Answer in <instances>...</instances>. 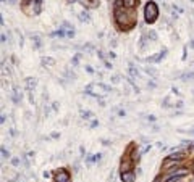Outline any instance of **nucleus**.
I'll use <instances>...</instances> for the list:
<instances>
[{
  "mask_svg": "<svg viewBox=\"0 0 194 182\" xmlns=\"http://www.w3.org/2000/svg\"><path fill=\"white\" fill-rule=\"evenodd\" d=\"M188 174V171H184V169H175V168H171L170 169V174H168L165 177V182H178L180 179H183L184 176Z\"/></svg>",
  "mask_w": 194,
  "mask_h": 182,
  "instance_id": "obj_4",
  "label": "nucleus"
},
{
  "mask_svg": "<svg viewBox=\"0 0 194 182\" xmlns=\"http://www.w3.org/2000/svg\"><path fill=\"white\" fill-rule=\"evenodd\" d=\"M165 55H167V50L163 49V50L160 52V53L157 55V57H152V58H149V60H150V61H160L162 58H165Z\"/></svg>",
  "mask_w": 194,
  "mask_h": 182,
  "instance_id": "obj_10",
  "label": "nucleus"
},
{
  "mask_svg": "<svg viewBox=\"0 0 194 182\" xmlns=\"http://www.w3.org/2000/svg\"><path fill=\"white\" fill-rule=\"evenodd\" d=\"M144 15H146V21L147 23H154L159 18V7L155 2H147L144 7Z\"/></svg>",
  "mask_w": 194,
  "mask_h": 182,
  "instance_id": "obj_2",
  "label": "nucleus"
},
{
  "mask_svg": "<svg viewBox=\"0 0 194 182\" xmlns=\"http://www.w3.org/2000/svg\"><path fill=\"white\" fill-rule=\"evenodd\" d=\"M115 21L122 29H131L136 24V18L131 15V10L128 8H115Z\"/></svg>",
  "mask_w": 194,
  "mask_h": 182,
  "instance_id": "obj_1",
  "label": "nucleus"
},
{
  "mask_svg": "<svg viewBox=\"0 0 194 182\" xmlns=\"http://www.w3.org/2000/svg\"><path fill=\"white\" fill-rule=\"evenodd\" d=\"M112 81L116 84V82H120V77H118V76H113V77H112Z\"/></svg>",
  "mask_w": 194,
  "mask_h": 182,
  "instance_id": "obj_22",
  "label": "nucleus"
},
{
  "mask_svg": "<svg viewBox=\"0 0 194 182\" xmlns=\"http://www.w3.org/2000/svg\"><path fill=\"white\" fill-rule=\"evenodd\" d=\"M123 7L128 10H133L134 7H137V2L136 0H123Z\"/></svg>",
  "mask_w": 194,
  "mask_h": 182,
  "instance_id": "obj_7",
  "label": "nucleus"
},
{
  "mask_svg": "<svg viewBox=\"0 0 194 182\" xmlns=\"http://www.w3.org/2000/svg\"><path fill=\"white\" fill-rule=\"evenodd\" d=\"M11 163H13V166H18V164H20V158H13Z\"/></svg>",
  "mask_w": 194,
  "mask_h": 182,
  "instance_id": "obj_19",
  "label": "nucleus"
},
{
  "mask_svg": "<svg viewBox=\"0 0 194 182\" xmlns=\"http://www.w3.org/2000/svg\"><path fill=\"white\" fill-rule=\"evenodd\" d=\"M129 73H131L133 77H137V69L133 66V64H129Z\"/></svg>",
  "mask_w": 194,
  "mask_h": 182,
  "instance_id": "obj_13",
  "label": "nucleus"
},
{
  "mask_svg": "<svg viewBox=\"0 0 194 182\" xmlns=\"http://www.w3.org/2000/svg\"><path fill=\"white\" fill-rule=\"evenodd\" d=\"M191 132H192V134H194V131H191Z\"/></svg>",
  "mask_w": 194,
  "mask_h": 182,
  "instance_id": "obj_24",
  "label": "nucleus"
},
{
  "mask_svg": "<svg viewBox=\"0 0 194 182\" xmlns=\"http://www.w3.org/2000/svg\"><path fill=\"white\" fill-rule=\"evenodd\" d=\"M168 158H171V160H175V161H180V160H183L184 158V155L181 153V151H176V153H171Z\"/></svg>",
  "mask_w": 194,
  "mask_h": 182,
  "instance_id": "obj_11",
  "label": "nucleus"
},
{
  "mask_svg": "<svg viewBox=\"0 0 194 182\" xmlns=\"http://www.w3.org/2000/svg\"><path fill=\"white\" fill-rule=\"evenodd\" d=\"M42 63H47V64H54V60H50V58H44V60H42Z\"/></svg>",
  "mask_w": 194,
  "mask_h": 182,
  "instance_id": "obj_18",
  "label": "nucleus"
},
{
  "mask_svg": "<svg viewBox=\"0 0 194 182\" xmlns=\"http://www.w3.org/2000/svg\"><path fill=\"white\" fill-rule=\"evenodd\" d=\"M32 39H34V44H36V47H41V45H42V42H41V37H39L37 34H34V36H32Z\"/></svg>",
  "mask_w": 194,
  "mask_h": 182,
  "instance_id": "obj_12",
  "label": "nucleus"
},
{
  "mask_svg": "<svg viewBox=\"0 0 194 182\" xmlns=\"http://www.w3.org/2000/svg\"><path fill=\"white\" fill-rule=\"evenodd\" d=\"M55 182H70V174H68L65 169H60L57 174H55Z\"/></svg>",
  "mask_w": 194,
  "mask_h": 182,
  "instance_id": "obj_5",
  "label": "nucleus"
},
{
  "mask_svg": "<svg viewBox=\"0 0 194 182\" xmlns=\"http://www.w3.org/2000/svg\"><path fill=\"white\" fill-rule=\"evenodd\" d=\"M34 85H36V79H32V77H29V79H28V89H32Z\"/></svg>",
  "mask_w": 194,
  "mask_h": 182,
  "instance_id": "obj_14",
  "label": "nucleus"
},
{
  "mask_svg": "<svg viewBox=\"0 0 194 182\" xmlns=\"http://www.w3.org/2000/svg\"><path fill=\"white\" fill-rule=\"evenodd\" d=\"M194 77V73H186V74H183V81H186V79H192Z\"/></svg>",
  "mask_w": 194,
  "mask_h": 182,
  "instance_id": "obj_16",
  "label": "nucleus"
},
{
  "mask_svg": "<svg viewBox=\"0 0 194 182\" xmlns=\"http://www.w3.org/2000/svg\"><path fill=\"white\" fill-rule=\"evenodd\" d=\"M191 182H194V179H192V181H191Z\"/></svg>",
  "mask_w": 194,
  "mask_h": 182,
  "instance_id": "obj_23",
  "label": "nucleus"
},
{
  "mask_svg": "<svg viewBox=\"0 0 194 182\" xmlns=\"http://www.w3.org/2000/svg\"><path fill=\"white\" fill-rule=\"evenodd\" d=\"M79 19L83 21V23H89V21H91V16H89V13L83 10V11L79 13Z\"/></svg>",
  "mask_w": 194,
  "mask_h": 182,
  "instance_id": "obj_8",
  "label": "nucleus"
},
{
  "mask_svg": "<svg viewBox=\"0 0 194 182\" xmlns=\"http://www.w3.org/2000/svg\"><path fill=\"white\" fill-rule=\"evenodd\" d=\"M149 36H150V39H154V40L157 39V34H155L154 31H150V32H149Z\"/></svg>",
  "mask_w": 194,
  "mask_h": 182,
  "instance_id": "obj_21",
  "label": "nucleus"
},
{
  "mask_svg": "<svg viewBox=\"0 0 194 182\" xmlns=\"http://www.w3.org/2000/svg\"><path fill=\"white\" fill-rule=\"evenodd\" d=\"M122 182H134V174L133 171H126V172H122Z\"/></svg>",
  "mask_w": 194,
  "mask_h": 182,
  "instance_id": "obj_6",
  "label": "nucleus"
},
{
  "mask_svg": "<svg viewBox=\"0 0 194 182\" xmlns=\"http://www.w3.org/2000/svg\"><path fill=\"white\" fill-rule=\"evenodd\" d=\"M86 92L91 94V95H96V97H102V95H107L110 92V87L109 85H103V84H97V82H92V84L88 85Z\"/></svg>",
  "mask_w": 194,
  "mask_h": 182,
  "instance_id": "obj_3",
  "label": "nucleus"
},
{
  "mask_svg": "<svg viewBox=\"0 0 194 182\" xmlns=\"http://www.w3.org/2000/svg\"><path fill=\"white\" fill-rule=\"evenodd\" d=\"M122 172H126V171H131V161H122V166H120Z\"/></svg>",
  "mask_w": 194,
  "mask_h": 182,
  "instance_id": "obj_9",
  "label": "nucleus"
},
{
  "mask_svg": "<svg viewBox=\"0 0 194 182\" xmlns=\"http://www.w3.org/2000/svg\"><path fill=\"white\" fill-rule=\"evenodd\" d=\"M146 73H149L150 76H157V71H155V69H152V68H146Z\"/></svg>",
  "mask_w": 194,
  "mask_h": 182,
  "instance_id": "obj_15",
  "label": "nucleus"
},
{
  "mask_svg": "<svg viewBox=\"0 0 194 182\" xmlns=\"http://www.w3.org/2000/svg\"><path fill=\"white\" fill-rule=\"evenodd\" d=\"M2 158H10V153H8V150H5L2 147Z\"/></svg>",
  "mask_w": 194,
  "mask_h": 182,
  "instance_id": "obj_17",
  "label": "nucleus"
},
{
  "mask_svg": "<svg viewBox=\"0 0 194 182\" xmlns=\"http://www.w3.org/2000/svg\"><path fill=\"white\" fill-rule=\"evenodd\" d=\"M83 116H84V119H89V116H92V115L89 111H83Z\"/></svg>",
  "mask_w": 194,
  "mask_h": 182,
  "instance_id": "obj_20",
  "label": "nucleus"
}]
</instances>
